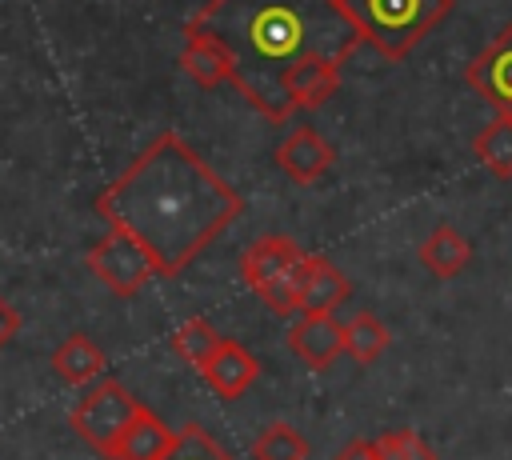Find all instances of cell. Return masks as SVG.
Listing matches in <instances>:
<instances>
[{"mask_svg":"<svg viewBox=\"0 0 512 460\" xmlns=\"http://www.w3.org/2000/svg\"><path fill=\"white\" fill-rule=\"evenodd\" d=\"M172 444H176V432L152 408H140V416L120 436V448L112 460H164L172 452Z\"/></svg>","mask_w":512,"mask_h":460,"instance_id":"obj_16","label":"cell"},{"mask_svg":"<svg viewBox=\"0 0 512 460\" xmlns=\"http://www.w3.org/2000/svg\"><path fill=\"white\" fill-rule=\"evenodd\" d=\"M332 460H380V448L376 440H348Z\"/></svg>","mask_w":512,"mask_h":460,"instance_id":"obj_23","label":"cell"},{"mask_svg":"<svg viewBox=\"0 0 512 460\" xmlns=\"http://www.w3.org/2000/svg\"><path fill=\"white\" fill-rule=\"evenodd\" d=\"M304 264H308V252L292 236H260L240 256V276L260 296L264 308H272L276 316H296Z\"/></svg>","mask_w":512,"mask_h":460,"instance_id":"obj_4","label":"cell"},{"mask_svg":"<svg viewBox=\"0 0 512 460\" xmlns=\"http://www.w3.org/2000/svg\"><path fill=\"white\" fill-rule=\"evenodd\" d=\"M332 160H336L332 144H328L312 124L292 128V132L276 144V168H280L292 184H316V180L332 168Z\"/></svg>","mask_w":512,"mask_h":460,"instance_id":"obj_10","label":"cell"},{"mask_svg":"<svg viewBox=\"0 0 512 460\" xmlns=\"http://www.w3.org/2000/svg\"><path fill=\"white\" fill-rule=\"evenodd\" d=\"M164 460H236V456H228V448L220 440H212L200 424H184Z\"/></svg>","mask_w":512,"mask_h":460,"instance_id":"obj_21","label":"cell"},{"mask_svg":"<svg viewBox=\"0 0 512 460\" xmlns=\"http://www.w3.org/2000/svg\"><path fill=\"white\" fill-rule=\"evenodd\" d=\"M96 212L148 248L156 276H176L244 212V196L192 144L160 132L96 196Z\"/></svg>","mask_w":512,"mask_h":460,"instance_id":"obj_1","label":"cell"},{"mask_svg":"<svg viewBox=\"0 0 512 460\" xmlns=\"http://www.w3.org/2000/svg\"><path fill=\"white\" fill-rule=\"evenodd\" d=\"M140 408H144V404H140L116 376H100V380L88 384L84 396L76 400L68 424H72V432H76L88 448H96L100 456L112 460L116 448H120V436H124L128 424L140 416Z\"/></svg>","mask_w":512,"mask_h":460,"instance_id":"obj_5","label":"cell"},{"mask_svg":"<svg viewBox=\"0 0 512 460\" xmlns=\"http://www.w3.org/2000/svg\"><path fill=\"white\" fill-rule=\"evenodd\" d=\"M308 452H312V444H308L292 424H284V420L268 424V428L252 440V448H248L252 460H308Z\"/></svg>","mask_w":512,"mask_h":460,"instance_id":"obj_20","label":"cell"},{"mask_svg":"<svg viewBox=\"0 0 512 460\" xmlns=\"http://www.w3.org/2000/svg\"><path fill=\"white\" fill-rule=\"evenodd\" d=\"M88 268L112 296H136L156 276V260L148 256V248L120 228H108L88 248Z\"/></svg>","mask_w":512,"mask_h":460,"instance_id":"obj_6","label":"cell"},{"mask_svg":"<svg viewBox=\"0 0 512 460\" xmlns=\"http://www.w3.org/2000/svg\"><path fill=\"white\" fill-rule=\"evenodd\" d=\"M180 68L200 84V88H220V84H232V72H236V64H232V56H228V48L212 36V32H204V28H196V24H188L184 20V44H180Z\"/></svg>","mask_w":512,"mask_h":460,"instance_id":"obj_11","label":"cell"},{"mask_svg":"<svg viewBox=\"0 0 512 460\" xmlns=\"http://www.w3.org/2000/svg\"><path fill=\"white\" fill-rule=\"evenodd\" d=\"M376 448H380V460H436L432 444H428L416 428L380 432V436H376Z\"/></svg>","mask_w":512,"mask_h":460,"instance_id":"obj_22","label":"cell"},{"mask_svg":"<svg viewBox=\"0 0 512 460\" xmlns=\"http://www.w3.org/2000/svg\"><path fill=\"white\" fill-rule=\"evenodd\" d=\"M348 296H352V280L328 256H308L300 284V312H336Z\"/></svg>","mask_w":512,"mask_h":460,"instance_id":"obj_13","label":"cell"},{"mask_svg":"<svg viewBox=\"0 0 512 460\" xmlns=\"http://www.w3.org/2000/svg\"><path fill=\"white\" fill-rule=\"evenodd\" d=\"M224 336H220V328L212 324V320H204V316H192V320H184L176 332H172V352L184 360V364H192V368H200L208 356H212V348L220 344Z\"/></svg>","mask_w":512,"mask_h":460,"instance_id":"obj_19","label":"cell"},{"mask_svg":"<svg viewBox=\"0 0 512 460\" xmlns=\"http://www.w3.org/2000/svg\"><path fill=\"white\" fill-rule=\"evenodd\" d=\"M200 376H204V384L220 396V400H236V396H244L256 380H260V360L252 356V348H244L240 340H220L216 348H212V356L200 364Z\"/></svg>","mask_w":512,"mask_h":460,"instance_id":"obj_9","label":"cell"},{"mask_svg":"<svg viewBox=\"0 0 512 460\" xmlns=\"http://www.w3.org/2000/svg\"><path fill=\"white\" fill-rule=\"evenodd\" d=\"M472 152L476 160L496 176V180H512V116H492L476 140H472Z\"/></svg>","mask_w":512,"mask_h":460,"instance_id":"obj_17","label":"cell"},{"mask_svg":"<svg viewBox=\"0 0 512 460\" xmlns=\"http://www.w3.org/2000/svg\"><path fill=\"white\" fill-rule=\"evenodd\" d=\"M340 8L364 44H372L384 60H404L432 28L452 16L456 0H340Z\"/></svg>","mask_w":512,"mask_h":460,"instance_id":"obj_3","label":"cell"},{"mask_svg":"<svg viewBox=\"0 0 512 460\" xmlns=\"http://www.w3.org/2000/svg\"><path fill=\"white\" fill-rule=\"evenodd\" d=\"M16 332H20V312L0 296V348H8L16 340Z\"/></svg>","mask_w":512,"mask_h":460,"instance_id":"obj_24","label":"cell"},{"mask_svg":"<svg viewBox=\"0 0 512 460\" xmlns=\"http://www.w3.org/2000/svg\"><path fill=\"white\" fill-rule=\"evenodd\" d=\"M340 68H344V64H332V60H308V64H300L296 72H288V80H284L288 112L328 104V100L336 96V88H340Z\"/></svg>","mask_w":512,"mask_h":460,"instance_id":"obj_14","label":"cell"},{"mask_svg":"<svg viewBox=\"0 0 512 460\" xmlns=\"http://www.w3.org/2000/svg\"><path fill=\"white\" fill-rule=\"evenodd\" d=\"M104 348L88 336V332H72V336H64L60 344H56V352H52V372L64 380V384H72V388H88V384H96L100 376H104Z\"/></svg>","mask_w":512,"mask_h":460,"instance_id":"obj_12","label":"cell"},{"mask_svg":"<svg viewBox=\"0 0 512 460\" xmlns=\"http://www.w3.org/2000/svg\"><path fill=\"white\" fill-rule=\"evenodd\" d=\"M468 88H476L500 116H512V20L488 40V48L464 68Z\"/></svg>","mask_w":512,"mask_h":460,"instance_id":"obj_7","label":"cell"},{"mask_svg":"<svg viewBox=\"0 0 512 460\" xmlns=\"http://www.w3.org/2000/svg\"><path fill=\"white\" fill-rule=\"evenodd\" d=\"M288 352L312 372L332 368L344 352V320H336V312H296L288 324Z\"/></svg>","mask_w":512,"mask_h":460,"instance_id":"obj_8","label":"cell"},{"mask_svg":"<svg viewBox=\"0 0 512 460\" xmlns=\"http://www.w3.org/2000/svg\"><path fill=\"white\" fill-rule=\"evenodd\" d=\"M388 340H392L388 324H384L376 312H368V308H360L352 320H344V352H348L356 364L380 360L384 348H388Z\"/></svg>","mask_w":512,"mask_h":460,"instance_id":"obj_18","label":"cell"},{"mask_svg":"<svg viewBox=\"0 0 512 460\" xmlns=\"http://www.w3.org/2000/svg\"><path fill=\"white\" fill-rule=\"evenodd\" d=\"M468 260H472V244H468L464 232H456L452 224H436V228L424 236V244H420V264H424V272H428L432 280H452V276H460V272L468 268Z\"/></svg>","mask_w":512,"mask_h":460,"instance_id":"obj_15","label":"cell"},{"mask_svg":"<svg viewBox=\"0 0 512 460\" xmlns=\"http://www.w3.org/2000/svg\"><path fill=\"white\" fill-rule=\"evenodd\" d=\"M188 24L212 32L236 72V92L272 124H284V80L308 60L344 64L364 36L344 16L340 0H208Z\"/></svg>","mask_w":512,"mask_h":460,"instance_id":"obj_2","label":"cell"}]
</instances>
